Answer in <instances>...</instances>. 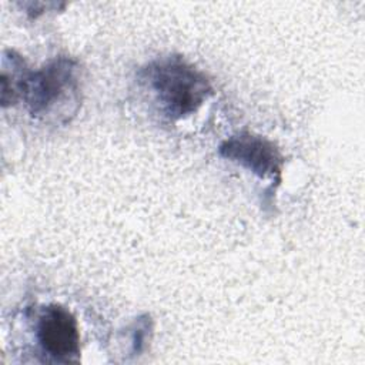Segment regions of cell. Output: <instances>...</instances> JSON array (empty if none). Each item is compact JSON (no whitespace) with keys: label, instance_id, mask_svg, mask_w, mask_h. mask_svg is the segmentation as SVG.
Wrapping results in <instances>:
<instances>
[{"label":"cell","instance_id":"cell-6","mask_svg":"<svg viewBox=\"0 0 365 365\" xmlns=\"http://www.w3.org/2000/svg\"><path fill=\"white\" fill-rule=\"evenodd\" d=\"M151 321L150 317L144 315L141 318H138L135 321V327H134V334H133V351L134 352H141L145 346V341H147V331H150L151 328Z\"/></svg>","mask_w":365,"mask_h":365},{"label":"cell","instance_id":"cell-1","mask_svg":"<svg viewBox=\"0 0 365 365\" xmlns=\"http://www.w3.org/2000/svg\"><path fill=\"white\" fill-rule=\"evenodd\" d=\"M138 77L158 111L171 121L194 114L212 94L208 77L180 56L155 58Z\"/></svg>","mask_w":365,"mask_h":365},{"label":"cell","instance_id":"cell-3","mask_svg":"<svg viewBox=\"0 0 365 365\" xmlns=\"http://www.w3.org/2000/svg\"><path fill=\"white\" fill-rule=\"evenodd\" d=\"M218 153L262 180L271 178L275 182L281 180L284 157L279 148L262 135L248 131L234 134L220 144Z\"/></svg>","mask_w":365,"mask_h":365},{"label":"cell","instance_id":"cell-2","mask_svg":"<svg viewBox=\"0 0 365 365\" xmlns=\"http://www.w3.org/2000/svg\"><path fill=\"white\" fill-rule=\"evenodd\" d=\"M78 80V63L74 58L54 57L38 70L29 73L21 100L33 117L67 123L80 106Z\"/></svg>","mask_w":365,"mask_h":365},{"label":"cell","instance_id":"cell-5","mask_svg":"<svg viewBox=\"0 0 365 365\" xmlns=\"http://www.w3.org/2000/svg\"><path fill=\"white\" fill-rule=\"evenodd\" d=\"M30 70L24 58L14 50H4L1 56V106L9 107L21 100L24 81Z\"/></svg>","mask_w":365,"mask_h":365},{"label":"cell","instance_id":"cell-4","mask_svg":"<svg viewBox=\"0 0 365 365\" xmlns=\"http://www.w3.org/2000/svg\"><path fill=\"white\" fill-rule=\"evenodd\" d=\"M37 341L48 356L61 362L76 361L80 355V331L76 317L58 304L41 309L37 328Z\"/></svg>","mask_w":365,"mask_h":365}]
</instances>
